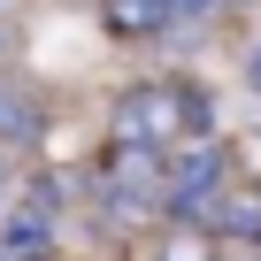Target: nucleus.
<instances>
[{
  "instance_id": "obj_6",
  "label": "nucleus",
  "mask_w": 261,
  "mask_h": 261,
  "mask_svg": "<svg viewBox=\"0 0 261 261\" xmlns=\"http://www.w3.org/2000/svg\"><path fill=\"white\" fill-rule=\"evenodd\" d=\"M246 77H253V92H261V39H253V54H246Z\"/></svg>"
},
{
  "instance_id": "obj_3",
  "label": "nucleus",
  "mask_w": 261,
  "mask_h": 261,
  "mask_svg": "<svg viewBox=\"0 0 261 261\" xmlns=\"http://www.w3.org/2000/svg\"><path fill=\"white\" fill-rule=\"evenodd\" d=\"M162 185H169V154H139V146H108L100 162V200L139 223V215H162Z\"/></svg>"
},
{
  "instance_id": "obj_5",
  "label": "nucleus",
  "mask_w": 261,
  "mask_h": 261,
  "mask_svg": "<svg viewBox=\"0 0 261 261\" xmlns=\"http://www.w3.org/2000/svg\"><path fill=\"white\" fill-rule=\"evenodd\" d=\"M215 0H108V23L123 39H162V31H177V23H192Z\"/></svg>"
},
{
  "instance_id": "obj_4",
  "label": "nucleus",
  "mask_w": 261,
  "mask_h": 261,
  "mask_svg": "<svg viewBox=\"0 0 261 261\" xmlns=\"http://www.w3.org/2000/svg\"><path fill=\"white\" fill-rule=\"evenodd\" d=\"M200 238H215V246H261V185L230 177L215 192V207L200 215Z\"/></svg>"
},
{
  "instance_id": "obj_2",
  "label": "nucleus",
  "mask_w": 261,
  "mask_h": 261,
  "mask_svg": "<svg viewBox=\"0 0 261 261\" xmlns=\"http://www.w3.org/2000/svg\"><path fill=\"white\" fill-rule=\"evenodd\" d=\"M230 177H238V169H230V146H223V139H185V146L169 154L162 215H169V223H185V230H200V215L215 207V192H223Z\"/></svg>"
},
{
  "instance_id": "obj_1",
  "label": "nucleus",
  "mask_w": 261,
  "mask_h": 261,
  "mask_svg": "<svg viewBox=\"0 0 261 261\" xmlns=\"http://www.w3.org/2000/svg\"><path fill=\"white\" fill-rule=\"evenodd\" d=\"M215 108L177 85V77H154V85H130L115 100V146H139V154H177L185 139H215Z\"/></svg>"
}]
</instances>
